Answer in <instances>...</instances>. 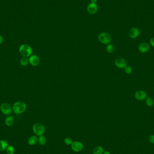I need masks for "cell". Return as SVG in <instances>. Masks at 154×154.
<instances>
[{
	"instance_id": "cell-1",
	"label": "cell",
	"mask_w": 154,
	"mask_h": 154,
	"mask_svg": "<svg viewBox=\"0 0 154 154\" xmlns=\"http://www.w3.org/2000/svg\"><path fill=\"white\" fill-rule=\"evenodd\" d=\"M26 104L23 101H17L13 104L12 110L16 114H21L25 111L26 110Z\"/></svg>"
},
{
	"instance_id": "cell-2",
	"label": "cell",
	"mask_w": 154,
	"mask_h": 154,
	"mask_svg": "<svg viewBox=\"0 0 154 154\" xmlns=\"http://www.w3.org/2000/svg\"><path fill=\"white\" fill-rule=\"evenodd\" d=\"M19 51L20 54L23 57H28L32 55L33 50L31 46L28 44H22L19 47Z\"/></svg>"
},
{
	"instance_id": "cell-3",
	"label": "cell",
	"mask_w": 154,
	"mask_h": 154,
	"mask_svg": "<svg viewBox=\"0 0 154 154\" xmlns=\"http://www.w3.org/2000/svg\"><path fill=\"white\" fill-rule=\"evenodd\" d=\"M33 130L35 135L39 136L44 134L45 132V128L42 124L37 123L33 125Z\"/></svg>"
},
{
	"instance_id": "cell-4",
	"label": "cell",
	"mask_w": 154,
	"mask_h": 154,
	"mask_svg": "<svg viewBox=\"0 0 154 154\" xmlns=\"http://www.w3.org/2000/svg\"><path fill=\"white\" fill-rule=\"evenodd\" d=\"M98 39L100 42L104 44H109L111 41V36L108 33H102L100 34Z\"/></svg>"
},
{
	"instance_id": "cell-5",
	"label": "cell",
	"mask_w": 154,
	"mask_h": 154,
	"mask_svg": "<svg viewBox=\"0 0 154 154\" xmlns=\"http://www.w3.org/2000/svg\"><path fill=\"white\" fill-rule=\"evenodd\" d=\"M0 110L2 113L4 115H9L11 113L12 109L10 104L6 103H4L0 106Z\"/></svg>"
},
{
	"instance_id": "cell-6",
	"label": "cell",
	"mask_w": 154,
	"mask_h": 154,
	"mask_svg": "<svg viewBox=\"0 0 154 154\" xmlns=\"http://www.w3.org/2000/svg\"><path fill=\"white\" fill-rule=\"evenodd\" d=\"M71 147L73 151L76 152H78L81 151L83 150L84 145L81 142L75 141L73 142L71 144Z\"/></svg>"
},
{
	"instance_id": "cell-7",
	"label": "cell",
	"mask_w": 154,
	"mask_h": 154,
	"mask_svg": "<svg viewBox=\"0 0 154 154\" xmlns=\"http://www.w3.org/2000/svg\"><path fill=\"white\" fill-rule=\"evenodd\" d=\"M147 98V94L143 91H137L135 93V98L138 101H143Z\"/></svg>"
},
{
	"instance_id": "cell-8",
	"label": "cell",
	"mask_w": 154,
	"mask_h": 154,
	"mask_svg": "<svg viewBox=\"0 0 154 154\" xmlns=\"http://www.w3.org/2000/svg\"><path fill=\"white\" fill-rule=\"evenodd\" d=\"M115 66L120 69H124L127 66V62L124 58H119L115 60Z\"/></svg>"
},
{
	"instance_id": "cell-9",
	"label": "cell",
	"mask_w": 154,
	"mask_h": 154,
	"mask_svg": "<svg viewBox=\"0 0 154 154\" xmlns=\"http://www.w3.org/2000/svg\"><path fill=\"white\" fill-rule=\"evenodd\" d=\"M140 34V30L137 28H133L129 30L128 35L132 39H135L138 37Z\"/></svg>"
},
{
	"instance_id": "cell-10",
	"label": "cell",
	"mask_w": 154,
	"mask_h": 154,
	"mask_svg": "<svg viewBox=\"0 0 154 154\" xmlns=\"http://www.w3.org/2000/svg\"><path fill=\"white\" fill-rule=\"evenodd\" d=\"M29 63L33 66H36L39 64L40 60L39 57L37 55H32L28 59Z\"/></svg>"
},
{
	"instance_id": "cell-11",
	"label": "cell",
	"mask_w": 154,
	"mask_h": 154,
	"mask_svg": "<svg viewBox=\"0 0 154 154\" xmlns=\"http://www.w3.org/2000/svg\"><path fill=\"white\" fill-rule=\"evenodd\" d=\"M98 5L96 3H91L87 7V11L91 14H94L98 11Z\"/></svg>"
},
{
	"instance_id": "cell-12",
	"label": "cell",
	"mask_w": 154,
	"mask_h": 154,
	"mask_svg": "<svg viewBox=\"0 0 154 154\" xmlns=\"http://www.w3.org/2000/svg\"><path fill=\"white\" fill-rule=\"evenodd\" d=\"M150 49V45L147 43H142L138 46V50L141 53L147 52Z\"/></svg>"
},
{
	"instance_id": "cell-13",
	"label": "cell",
	"mask_w": 154,
	"mask_h": 154,
	"mask_svg": "<svg viewBox=\"0 0 154 154\" xmlns=\"http://www.w3.org/2000/svg\"><path fill=\"white\" fill-rule=\"evenodd\" d=\"M38 137L36 135H33L30 136V137L28 138V144L31 145H35L38 142Z\"/></svg>"
},
{
	"instance_id": "cell-14",
	"label": "cell",
	"mask_w": 154,
	"mask_h": 154,
	"mask_svg": "<svg viewBox=\"0 0 154 154\" xmlns=\"http://www.w3.org/2000/svg\"><path fill=\"white\" fill-rule=\"evenodd\" d=\"M14 123V119L12 116H7L5 119V124L7 126H12Z\"/></svg>"
},
{
	"instance_id": "cell-15",
	"label": "cell",
	"mask_w": 154,
	"mask_h": 154,
	"mask_svg": "<svg viewBox=\"0 0 154 154\" xmlns=\"http://www.w3.org/2000/svg\"><path fill=\"white\" fill-rule=\"evenodd\" d=\"M8 145V143L5 140H0V152L5 151Z\"/></svg>"
},
{
	"instance_id": "cell-16",
	"label": "cell",
	"mask_w": 154,
	"mask_h": 154,
	"mask_svg": "<svg viewBox=\"0 0 154 154\" xmlns=\"http://www.w3.org/2000/svg\"><path fill=\"white\" fill-rule=\"evenodd\" d=\"M104 149L101 146H97L94 148L93 150V154H103L104 152Z\"/></svg>"
},
{
	"instance_id": "cell-17",
	"label": "cell",
	"mask_w": 154,
	"mask_h": 154,
	"mask_svg": "<svg viewBox=\"0 0 154 154\" xmlns=\"http://www.w3.org/2000/svg\"><path fill=\"white\" fill-rule=\"evenodd\" d=\"M38 143H39L40 145H44L46 143V138L43 135L40 136L38 137Z\"/></svg>"
},
{
	"instance_id": "cell-18",
	"label": "cell",
	"mask_w": 154,
	"mask_h": 154,
	"mask_svg": "<svg viewBox=\"0 0 154 154\" xmlns=\"http://www.w3.org/2000/svg\"><path fill=\"white\" fill-rule=\"evenodd\" d=\"M7 154H14L15 152V149L12 145H8L5 150Z\"/></svg>"
},
{
	"instance_id": "cell-19",
	"label": "cell",
	"mask_w": 154,
	"mask_h": 154,
	"mask_svg": "<svg viewBox=\"0 0 154 154\" xmlns=\"http://www.w3.org/2000/svg\"><path fill=\"white\" fill-rule=\"evenodd\" d=\"M145 102L146 104H147V106L149 107L152 106L154 104V100L151 97H147L145 99Z\"/></svg>"
},
{
	"instance_id": "cell-20",
	"label": "cell",
	"mask_w": 154,
	"mask_h": 154,
	"mask_svg": "<svg viewBox=\"0 0 154 154\" xmlns=\"http://www.w3.org/2000/svg\"><path fill=\"white\" fill-rule=\"evenodd\" d=\"M106 50L109 53H113L115 51V47L113 45L109 44L106 46Z\"/></svg>"
},
{
	"instance_id": "cell-21",
	"label": "cell",
	"mask_w": 154,
	"mask_h": 154,
	"mask_svg": "<svg viewBox=\"0 0 154 154\" xmlns=\"http://www.w3.org/2000/svg\"><path fill=\"white\" fill-rule=\"evenodd\" d=\"M29 60L27 57H23V58L21 59L20 60V64L22 66H26L28 64Z\"/></svg>"
},
{
	"instance_id": "cell-22",
	"label": "cell",
	"mask_w": 154,
	"mask_h": 154,
	"mask_svg": "<svg viewBox=\"0 0 154 154\" xmlns=\"http://www.w3.org/2000/svg\"><path fill=\"white\" fill-rule=\"evenodd\" d=\"M124 72L126 74L128 75L131 74L133 72V69L132 68L130 67L129 66H126L124 68Z\"/></svg>"
},
{
	"instance_id": "cell-23",
	"label": "cell",
	"mask_w": 154,
	"mask_h": 154,
	"mask_svg": "<svg viewBox=\"0 0 154 154\" xmlns=\"http://www.w3.org/2000/svg\"><path fill=\"white\" fill-rule=\"evenodd\" d=\"M64 142L67 145H71L73 142V140L70 137H66L64 140Z\"/></svg>"
},
{
	"instance_id": "cell-24",
	"label": "cell",
	"mask_w": 154,
	"mask_h": 154,
	"mask_svg": "<svg viewBox=\"0 0 154 154\" xmlns=\"http://www.w3.org/2000/svg\"><path fill=\"white\" fill-rule=\"evenodd\" d=\"M149 142L151 144H154V135H152L148 137Z\"/></svg>"
},
{
	"instance_id": "cell-25",
	"label": "cell",
	"mask_w": 154,
	"mask_h": 154,
	"mask_svg": "<svg viewBox=\"0 0 154 154\" xmlns=\"http://www.w3.org/2000/svg\"><path fill=\"white\" fill-rule=\"evenodd\" d=\"M150 44L151 46L154 47V37H153L150 40Z\"/></svg>"
},
{
	"instance_id": "cell-26",
	"label": "cell",
	"mask_w": 154,
	"mask_h": 154,
	"mask_svg": "<svg viewBox=\"0 0 154 154\" xmlns=\"http://www.w3.org/2000/svg\"><path fill=\"white\" fill-rule=\"evenodd\" d=\"M3 37L2 36L0 35V45L2 44V43H3Z\"/></svg>"
},
{
	"instance_id": "cell-27",
	"label": "cell",
	"mask_w": 154,
	"mask_h": 154,
	"mask_svg": "<svg viewBox=\"0 0 154 154\" xmlns=\"http://www.w3.org/2000/svg\"><path fill=\"white\" fill-rule=\"evenodd\" d=\"M103 154H110V152H109L108 151H104V152L103 153Z\"/></svg>"
},
{
	"instance_id": "cell-28",
	"label": "cell",
	"mask_w": 154,
	"mask_h": 154,
	"mask_svg": "<svg viewBox=\"0 0 154 154\" xmlns=\"http://www.w3.org/2000/svg\"><path fill=\"white\" fill-rule=\"evenodd\" d=\"M91 1L92 2V3H95L96 1H97V0H91Z\"/></svg>"
}]
</instances>
